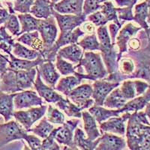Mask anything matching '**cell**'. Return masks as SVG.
Segmentation results:
<instances>
[{
	"instance_id": "cell-9",
	"label": "cell",
	"mask_w": 150,
	"mask_h": 150,
	"mask_svg": "<svg viewBox=\"0 0 150 150\" xmlns=\"http://www.w3.org/2000/svg\"><path fill=\"white\" fill-rule=\"evenodd\" d=\"M52 15L56 19V23L60 29V33L71 32L78 26H80L86 21V16L81 14H60L53 9Z\"/></svg>"
},
{
	"instance_id": "cell-58",
	"label": "cell",
	"mask_w": 150,
	"mask_h": 150,
	"mask_svg": "<svg viewBox=\"0 0 150 150\" xmlns=\"http://www.w3.org/2000/svg\"><path fill=\"white\" fill-rule=\"evenodd\" d=\"M59 1H61V0H51V2H53V5H54V4H56V3H57V2H59Z\"/></svg>"
},
{
	"instance_id": "cell-55",
	"label": "cell",
	"mask_w": 150,
	"mask_h": 150,
	"mask_svg": "<svg viewBox=\"0 0 150 150\" xmlns=\"http://www.w3.org/2000/svg\"><path fill=\"white\" fill-rule=\"evenodd\" d=\"M145 113L146 115L147 118H148L149 121L150 122V102L147 104V105L145 107Z\"/></svg>"
},
{
	"instance_id": "cell-43",
	"label": "cell",
	"mask_w": 150,
	"mask_h": 150,
	"mask_svg": "<svg viewBox=\"0 0 150 150\" xmlns=\"http://www.w3.org/2000/svg\"><path fill=\"white\" fill-rule=\"evenodd\" d=\"M35 0H14L13 8L14 11L20 12L21 14L30 13L31 7L33 6Z\"/></svg>"
},
{
	"instance_id": "cell-22",
	"label": "cell",
	"mask_w": 150,
	"mask_h": 150,
	"mask_svg": "<svg viewBox=\"0 0 150 150\" xmlns=\"http://www.w3.org/2000/svg\"><path fill=\"white\" fill-rule=\"evenodd\" d=\"M150 102V85L145 92L139 96H137L134 98L128 101L122 108H121L122 114L123 112H132L142 110L145 108L148 103Z\"/></svg>"
},
{
	"instance_id": "cell-12",
	"label": "cell",
	"mask_w": 150,
	"mask_h": 150,
	"mask_svg": "<svg viewBox=\"0 0 150 150\" xmlns=\"http://www.w3.org/2000/svg\"><path fill=\"white\" fill-rule=\"evenodd\" d=\"M14 104L16 110H22L43 105L45 103L37 92L28 89L16 92L14 98Z\"/></svg>"
},
{
	"instance_id": "cell-50",
	"label": "cell",
	"mask_w": 150,
	"mask_h": 150,
	"mask_svg": "<svg viewBox=\"0 0 150 150\" xmlns=\"http://www.w3.org/2000/svg\"><path fill=\"white\" fill-rule=\"evenodd\" d=\"M114 1L120 8L126 7L130 9H133L138 0H114Z\"/></svg>"
},
{
	"instance_id": "cell-60",
	"label": "cell",
	"mask_w": 150,
	"mask_h": 150,
	"mask_svg": "<svg viewBox=\"0 0 150 150\" xmlns=\"http://www.w3.org/2000/svg\"><path fill=\"white\" fill-rule=\"evenodd\" d=\"M0 8H3V5H2V2H0Z\"/></svg>"
},
{
	"instance_id": "cell-61",
	"label": "cell",
	"mask_w": 150,
	"mask_h": 150,
	"mask_svg": "<svg viewBox=\"0 0 150 150\" xmlns=\"http://www.w3.org/2000/svg\"><path fill=\"white\" fill-rule=\"evenodd\" d=\"M0 90H1V76H0Z\"/></svg>"
},
{
	"instance_id": "cell-47",
	"label": "cell",
	"mask_w": 150,
	"mask_h": 150,
	"mask_svg": "<svg viewBox=\"0 0 150 150\" xmlns=\"http://www.w3.org/2000/svg\"><path fill=\"white\" fill-rule=\"evenodd\" d=\"M60 146L54 139L53 134L50 133L49 136L44 139L41 143V150H59Z\"/></svg>"
},
{
	"instance_id": "cell-30",
	"label": "cell",
	"mask_w": 150,
	"mask_h": 150,
	"mask_svg": "<svg viewBox=\"0 0 150 150\" xmlns=\"http://www.w3.org/2000/svg\"><path fill=\"white\" fill-rule=\"evenodd\" d=\"M55 104L60 110L63 111L68 117H74L78 119L82 118L83 110L76 105L74 103L71 101L67 97H62Z\"/></svg>"
},
{
	"instance_id": "cell-57",
	"label": "cell",
	"mask_w": 150,
	"mask_h": 150,
	"mask_svg": "<svg viewBox=\"0 0 150 150\" xmlns=\"http://www.w3.org/2000/svg\"><path fill=\"white\" fill-rule=\"evenodd\" d=\"M146 32V35H147V37H148V38L149 39H150V26H149V29H147L146 31H145Z\"/></svg>"
},
{
	"instance_id": "cell-7",
	"label": "cell",
	"mask_w": 150,
	"mask_h": 150,
	"mask_svg": "<svg viewBox=\"0 0 150 150\" xmlns=\"http://www.w3.org/2000/svg\"><path fill=\"white\" fill-rule=\"evenodd\" d=\"M47 110V106L43 104L29 108L27 110L14 111L13 117L15 118L16 121L18 122L28 131V130L33 127V125L45 116Z\"/></svg>"
},
{
	"instance_id": "cell-16",
	"label": "cell",
	"mask_w": 150,
	"mask_h": 150,
	"mask_svg": "<svg viewBox=\"0 0 150 150\" xmlns=\"http://www.w3.org/2000/svg\"><path fill=\"white\" fill-rule=\"evenodd\" d=\"M149 86V84L143 80H128L124 81L119 88L123 97L128 101L144 93Z\"/></svg>"
},
{
	"instance_id": "cell-62",
	"label": "cell",
	"mask_w": 150,
	"mask_h": 150,
	"mask_svg": "<svg viewBox=\"0 0 150 150\" xmlns=\"http://www.w3.org/2000/svg\"><path fill=\"white\" fill-rule=\"evenodd\" d=\"M0 121H2V118H0Z\"/></svg>"
},
{
	"instance_id": "cell-44",
	"label": "cell",
	"mask_w": 150,
	"mask_h": 150,
	"mask_svg": "<svg viewBox=\"0 0 150 150\" xmlns=\"http://www.w3.org/2000/svg\"><path fill=\"white\" fill-rule=\"evenodd\" d=\"M101 9V3L98 0H84L83 5V14L86 16Z\"/></svg>"
},
{
	"instance_id": "cell-27",
	"label": "cell",
	"mask_w": 150,
	"mask_h": 150,
	"mask_svg": "<svg viewBox=\"0 0 150 150\" xmlns=\"http://www.w3.org/2000/svg\"><path fill=\"white\" fill-rule=\"evenodd\" d=\"M17 42L23 45H27L32 49L37 50L41 53L44 50V44L42 39L40 37V34L38 31H33L30 33H25L18 36L17 39Z\"/></svg>"
},
{
	"instance_id": "cell-56",
	"label": "cell",
	"mask_w": 150,
	"mask_h": 150,
	"mask_svg": "<svg viewBox=\"0 0 150 150\" xmlns=\"http://www.w3.org/2000/svg\"><path fill=\"white\" fill-rule=\"evenodd\" d=\"M145 2H146L147 5H148L149 16H148V19H147V23H148L149 26H150V0H145Z\"/></svg>"
},
{
	"instance_id": "cell-59",
	"label": "cell",
	"mask_w": 150,
	"mask_h": 150,
	"mask_svg": "<svg viewBox=\"0 0 150 150\" xmlns=\"http://www.w3.org/2000/svg\"><path fill=\"white\" fill-rule=\"evenodd\" d=\"M99 1V2H100V3H103V2H106V1H110V0H98Z\"/></svg>"
},
{
	"instance_id": "cell-13",
	"label": "cell",
	"mask_w": 150,
	"mask_h": 150,
	"mask_svg": "<svg viewBox=\"0 0 150 150\" xmlns=\"http://www.w3.org/2000/svg\"><path fill=\"white\" fill-rule=\"evenodd\" d=\"M90 80V79L86 74L76 72L75 74L65 76L58 80L54 89L58 91L60 93L63 94L65 97H67L68 94L74 88L82 83L83 80Z\"/></svg>"
},
{
	"instance_id": "cell-1",
	"label": "cell",
	"mask_w": 150,
	"mask_h": 150,
	"mask_svg": "<svg viewBox=\"0 0 150 150\" xmlns=\"http://www.w3.org/2000/svg\"><path fill=\"white\" fill-rule=\"evenodd\" d=\"M125 135L129 149H150V122L144 111L131 113L127 123Z\"/></svg>"
},
{
	"instance_id": "cell-24",
	"label": "cell",
	"mask_w": 150,
	"mask_h": 150,
	"mask_svg": "<svg viewBox=\"0 0 150 150\" xmlns=\"http://www.w3.org/2000/svg\"><path fill=\"white\" fill-rule=\"evenodd\" d=\"M83 53V50L77 44H71L60 48L58 50L57 55L76 65L81 60Z\"/></svg>"
},
{
	"instance_id": "cell-3",
	"label": "cell",
	"mask_w": 150,
	"mask_h": 150,
	"mask_svg": "<svg viewBox=\"0 0 150 150\" xmlns=\"http://www.w3.org/2000/svg\"><path fill=\"white\" fill-rule=\"evenodd\" d=\"M76 66L82 67L86 74L92 81L105 78L109 74L101 54L92 51L84 52L82 59Z\"/></svg>"
},
{
	"instance_id": "cell-34",
	"label": "cell",
	"mask_w": 150,
	"mask_h": 150,
	"mask_svg": "<svg viewBox=\"0 0 150 150\" xmlns=\"http://www.w3.org/2000/svg\"><path fill=\"white\" fill-rule=\"evenodd\" d=\"M11 53L19 59L34 60L41 55V53L33 49H29L20 42H15Z\"/></svg>"
},
{
	"instance_id": "cell-35",
	"label": "cell",
	"mask_w": 150,
	"mask_h": 150,
	"mask_svg": "<svg viewBox=\"0 0 150 150\" xmlns=\"http://www.w3.org/2000/svg\"><path fill=\"white\" fill-rule=\"evenodd\" d=\"M54 126L47 120V117H43L37 125L34 128H31L28 130L27 132H32L36 136L39 137L40 138L45 139L49 136Z\"/></svg>"
},
{
	"instance_id": "cell-42",
	"label": "cell",
	"mask_w": 150,
	"mask_h": 150,
	"mask_svg": "<svg viewBox=\"0 0 150 150\" xmlns=\"http://www.w3.org/2000/svg\"><path fill=\"white\" fill-rule=\"evenodd\" d=\"M5 29H8L13 36L18 37L21 30V26L20 25V21L18 17L15 14H11L8 21L4 23Z\"/></svg>"
},
{
	"instance_id": "cell-2",
	"label": "cell",
	"mask_w": 150,
	"mask_h": 150,
	"mask_svg": "<svg viewBox=\"0 0 150 150\" xmlns=\"http://www.w3.org/2000/svg\"><path fill=\"white\" fill-rule=\"evenodd\" d=\"M97 35L100 43L99 51H101V56L108 74H110L117 72L119 69V53L114 47L116 44H112L111 41L108 27L106 26H99L97 29Z\"/></svg>"
},
{
	"instance_id": "cell-6",
	"label": "cell",
	"mask_w": 150,
	"mask_h": 150,
	"mask_svg": "<svg viewBox=\"0 0 150 150\" xmlns=\"http://www.w3.org/2000/svg\"><path fill=\"white\" fill-rule=\"evenodd\" d=\"M37 31L44 44V50L41 53H44L53 46L58 37V28L54 17L52 15L47 19H41Z\"/></svg>"
},
{
	"instance_id": "cell-17",
	"label": "cell",
	"mask_w": 150,
	"mask_h": 150,
	"mask_svg": "<svg viewBox=\"0 0 150 150\" xmlns=\"http://www.w3.org/2000/svg\"><path fill=\"white\" fill-rule=\"evenodd\" d=\"M34 88L37 93L38 94V96L42 98L43 99H45V101H47V103L56 104L57 101H59L60 99L63 97L58 92H56L53 88L49 86L44 83L39 72L38 71L36 79L34 83Z\"/></svg>"
},
{
	"instance_id": "cell-45",
	"label": "cell",
	"mask_w": 150,
	"mask_h": 150,
	"mask_svg": "<svg viewBox=\"0 0 150 150\" xmlns=\"http://www.w3.org/2000/svg\"><path fill=\"white\" fill-rule=\"evenodd\" d=\"M86 20L89 22L92 23L95 26H98V27L101 26H105L108 23L101 11H97L86 16Z\"/></svg>"
},
{
	"instance_id": "cell-33",
	"label": "cell",
	"mask_w": 150,
	"mask_h": 150,
	"mask_svg": "<svg viewBox=\"0 0 150 150\" xmlns=\"http://www.w3.org/2000/svg\"><path fill=\"white\" fill-rule=\"evenodd\" d=\"M149 16L148 5L146 2H143L134 5V14L133 21L139 24L140 27L146 31L149 29L147 19Z\"/></svg>"
},
{
	"instance_id": "cell-28",
	"label": "cell",
	"mask_w": 150,
	"mask_h": 150,
	"mask_svg": "<svg viewBox=\"0 0 150 150\" xmlns=\"http://www.w3.org/2000/svg\"><path fill=\"white\" fill-rule=\"evenodd\" d=\"M89 112L94 116L98 124H101V122L108 120L110 117L120 116L122 114L120 109L109 110L103 108L102 106H98L95 104L89 108Z\"/></svg>"
},
{
	"instance_id": "cell-31",
	"label": "cell",
	"mask_w": 150,
	"mask_h": 150,
	"mask_svg": "<svg viewBox=\"0 0 150 150\" xmlns=\"http://www.w3.org/2000/svg\"><path fill=\"white\" fill-rule=\"evenodd\" d=\"M128 102L122 95L119 86L115 88L110 93L106 98L104 101V105L106 108L108 109H121Z\"/></svg>"
},
{
	"instance_id": "cell-53",
	"label": "cell",
	"mask_w": 150,
	"mask_h": 150,
	"mask_svg": "<svg viewBox=\"0 0 150 150\" xmlns=\"http://www.w3.org/2000/svg\"><path fill=\"white\" fill-rule=\"evenodd\" d=\"M10 12L5 8H0V25L5 23L10 17Z\"/></svg>"
},
{
	"instance_id": "cell-5",
	"label": "cell",
	"mask_w": 150,
	"mask_h": 150,
	"mask_svg": "<svg viewBox=\"0 0 150 150\" xmlns=\"http://www.w3.org/2000/svg\"><path fill=\"white\" fill-rule=\"evenodd\" d=\"M27 133V131L17 121L0 123V147L13 141L24 140Z\"/></svg>"
},
{
	"instance_id": "cell-4",
	"label": "cell",
	"mask_w": 150,
	"mask_h": 150,
	"mask_svg": "<svg viewBox=\"0 0 150 150\" xmlns=\"http://www.w3.org/2000/svg\"><path fill=\"white\" fill-rule=\"evenodd\" d=\"M80 122V119L68 120L62 124V126L53 128L51 133L56 141L59 144L68 147L69 149H78L74 143V136L75 129Z\"/></svg>"
},
{
	"instance_id": "cell-20",
	"label": "cell",
	"mask_w": 150,
	"mask_h": 150,
	"mask_svg": "<svg viewBox=\"0 0 150 150\" xmlns=\"http://www.w3.org/2000/svg\"><path fill=\"white\" fill-rule=\"evenodd\" d=\"M10 56V60H9L8 67V68L12 69V70H29L33 68H36L37 66H39L41 64L45 62L46 60L44 59L41 54L40 55L38 58L34 60H28L23 59H19L11 53L8 55Z\"/></svg>"
},
{
	"instance_id": "cell-51",
	"label": "cell",
	"mask_w": 150,
	"mask_h": 150,
	"mask_svg": "<svg viewBox=\"0 0 150 150\" xmlns=\"http://www.w3.org/2000/svg\"><path fill=\"white\" fill-rule=\"evenodd\" d=\"M9 60L10 59L7 56H4L0 53V74H2L8 70Z\"/></svg>"
},
{
	"instance_id": "cell-48",
	"label": "cell",
	"mask_w": 150,
	"mask_h": 150,
	"mask_svg": "<svg viewBox=\"0 0 150 150\" xmlns=\"http://www.w3.org/2000/svg\"><path fill=\"white\" fill-rule=\"evenodd\" d=\"M24 140L28 143L29 148L32 150H41V143L42 140H40L39 137L36 135H32L26 134Z\"/></svg>"
},
{
	"instance_id": "cell-32",
	"label": "cell",
	"mask_w": 150,
	"mask_h": 150,
	"mask_svg": "<svg viewBox=\"0 0 150 150\" xmlns=\"http://www.w3.org/2000/svg\"><path fill=\"white\" fill-rule=\"evenodd\" d=\"M17 17L21 26L20 35L25 33H30L38 30L41 19L36 18L30 13L17 14Z\"/></svg>"
},
{
	"instance_id": "cell-21",
	"label": "cell",
	"mask_w": 150,
	"mask_h": 150,
	"mask_svg": "<svg viewBox=\"0 0 150 150\" xmlns=\"http://www.w3.org/2000/svg\"><path fill=\"white\" fill-rule=\"evenodd\" d=\"M84 0H61L53 5V9L60 14H81Z\"/></svg>"
},
{
	"instance_id": "cell-14",
	"label": "cell",
	"mask_w": 150,
	"mask_h": 150,
	"mask_svg": "<svg viewBox=\"0 0 150 150\" xmlns=\"http://www.w3.org/2000/svg\"><path fill=\"white\" fill-rule=\"evenodd\" d=\"M141 29V27L134 26L131 23H128L122 29H120V32L119 33V35H117L116 38V45H117L118 48H119V53H118L119 62H120V59L122 57L123 53H126L128 51V41L134 36L136 35L137 33Z\"/></svg>"
},
{
	"instance_id": "cell-38",
	"label": "cell",
	"mask_w": 150,
	"mask_h": 150,
	"mask_svg": "<svg viewBox=\"0 0 150 150\" xmlns=\"http://www.w3.org/2000/svg\"><path fill=\"white\" fill-rule=\"evenodd\" d=\"M14 43H15L14 39L7 33L5 26H1L0 27V50L9 55L12 52Z\"/></svg>"
},
{
	"instance_id": "cell-40",
	"label": "cell",
	"mask_w": 150,
	"mask_h": 150,
	"mask_svg": "<svg viewBox=\"0 0 150 150\" xmlns=\"http://www.w3.org/2000/svg\"><path fill=\"white\" fill-rule=\"evenodd\" d=\"M135 70V65L132 59L128 58L120 59L119 62V69L118 71L122 75L123 80L129 79L131 75Z\"/></svg>"
},
{
	"instance_id": "cell-15",
	"label": "cell",
	"mask_w": 150,
	"mask_h": 150,
	"mask_svg": "<svg viewBox=\"0 0 150 150\" xmlns=\"http://www.w3.org/2000/svg\"><path fill=\"white\" fill-rule=\"evenodd\" d=\"M127 147V142L123 136L104 132L98 138L96 150H123Z\"/></svg>"
},
{
	"instance_id": "cell-26",
	"label": "cell",
	"mask_w": 150,
	"mask_h": 150,
	"mask_svg": "<svg viewBox=\"0 0 150 150\" xmlns=\"http://www.w3.org/2000/svg\"><path fill=\"white\" fill-rule=\"evenodd\" d=\"M83 127L87 138L90 140H96L101 136V133L97 126V122L89 111H82Z\"/></svg>"
},
{
	"instance_id": "cell-63",
	"label": "cell",
	"mask_w": 150,
	"mask_h": 150,
	"mask_svg": "<svg viewBox=\"0 0 150 150\" xmlns=\"http://www.w3.org/2000/svg\"><path fill=\"white\" fill-rule=\"evenodd\" d=\"M149 81H150V79H149Z\"/></svg>"
},
{
	"instance_id": "cell-49",
	"label": "cell",
	"mask_w": 150,
	"mask_h": 150,
	"mask_svg": "<svg viewBox=\"0 0 150 150\" xmlns=\"http://www.w3.org/2000/svg\"><path fill=\"white\" fill-rule=\"evenodd\" d=\"M122 28V26L117 25L115 23H112L109 25V32H110V36L111 41L112 44H116V38L117 36L119 31Z\"/></svg>"
},
{
	"instance_id": "cell-37",
	"label": "cell",
	"mask_w": 150,
	"mask_h": 150,
	"mask_svg": "<svg viewBox=\"0 0 150 150\" xmlns=\"http://www.w3.org/2000/svg\"><path fill=\"white\" fill-rule=\"evenodd\" d=\"M77 45L86 51H96L100 50V43L95 33L84 37L81 41L77 42Z\"/></svg>"
},
{
	"instance_id": "cell-41",
	"label": "cell",
	"mask_w": 150,
	"mask_h": 150,
	"mask_svg": "<svg viewBox=\"0 0 150 150\" xmlns=\"http://www.w3.org/2000/svg\"><path fill=\"white\" fill-rule=\"evenodd\" d=\"M47 120L53 124L62 125L65 122V116L59 110L49 105L47 110Z\"/></svg>"
},
{
	"instance_id": "cell-39",
	"label": "cell",
	"mask_w": 150,
	"mask_h": 150,
	"mask_svg": "<svg viewBox=\"0 0 150 150\" xmlns=\"http://www.w3.org/2000/svg\"><path fill=\"white\" fill-rule=\"evenodd\" d=\"M56 68L58 70L59 73L63 76L75 74L76 70L72 63L67 62L65 59L61 57L59 55H56Z\"/></svg>"
},
{
	"instance_id": "cell-29",
	"label": "cell",
	"mask_w": 150,
	"mask_h": 150,
	"mask_svg": "<svg viewBox=\"0 0 150 150\" xmlns=\"http://www.w3.org/2000/svg\"><path fill=\"white\" fill-rule=\"evenodd\" d=\"M74 143L77 149L83 150L96 149L98 143V138L96 140H90L86 137L85 133L82 129L77 128L75 129L74 136Z\"/></svg>"
},
{
	"instance_id": "cell-25",
	"label": "cell",
	"mask_w": 150,
	"mask_h": 150,
	"mask_svg": "<svg viewBox=\"0 0 150 150\" xmlns=\"http://www.w3.org/2000/svg\"><path fill=\"white\" fill-rule=\"evenodd\" d=\"M53 3L51 0H35L30 14L38 19H47L52 16Z\"/></svg>"
},
{
	"instance_id": "cell-18",
	"label": "cell",
	"mask_w": 150,
	"mask_h": 150,
	"mask_svg": "<svg viewBox=\"0 0 150 150\" xmlns=\"http://www.w3.org/2000/svg\"><path fill=\"white\" fill-rule=\"evenodd\" d=\"M36 69L39 72L43 81H45L47 85L54 89L60 78V74L57 71L53 62L45 61L39 66L36 67Z\"/></svg>"
},
{
	"instance_id": "cell-36",
	"label": "cell",
	"mask_w": 150,
	"mask_h": 150,
	"mask_svg": "<svg viewBox=\"0 0 150 150\" xmlns=\"http://www.w3.org/2000/svg\"><path fill=\"white\" fill-rule=\"evenodd\" d=\"M100 11L104 14L108 22L115 23L117 25L122 26V24L120 23V21H119V18H118L116 8H115L112 2H110V1H106V2L101 3Z\"/></svg>"
},
{
	"instance_id": "cell-19",
	"label": "cell",
	"mask_w": 150,
	"mask_h": 150,
	"mask_svg": "<svg viewBox=\"0 0 150 150\" xmlns=\"http://www.w3.org/2000/svg\"><path fill=\"white\" fill-rule=\"evenodd\" d=\"M15 71V70H14ZM37 75V69L15 71V80L19 92L34 88V83Z\"/></svg>"
},
{
	"instance_id": "cell-8",
	"label": "cell",
	"mask_w": 150,
	"mask_h": 150,
	"mask_svg": "<svg viewBox=\"0 0 150 150\" xmlns=\"http://www.w3.org/2000/svg\"><path fill=\"white\" fill-rule=\"evenodd\" d=\"M92 92L93 89L90 84H80L68 94L67 98L84 110L94 105Z\"/></svg>"
},
{
	"instance_id": "cell-52",
	"label": "cell",
	"mask_w": 150,
	"mask_h": 150,
	"mask_svg": "<svg viewBox=\"0 0 150 150\" xmlns=\"http://www.w3.org/2000/svg\"><path fill=\"white\" fill-rule=\"evenodd\" d=\"M128 45L129 46V48L132 51H137L141 46V42L138 38H132L128 43Z\"/></svg>"
},
{
	"instance_id": "cell-11",
	"label": "cell",
	"mask_w": 150,
	"mask_h": 150,
	"mask_svg": "<svg viewBox=\"0 0 150 150\" xmlns=\"http://www.w3.org/2000/svg\"><path fill=\"white\" fill-rule=\"evenodd\" d=\"M120 83L110 81L108 80H96L92 84V99L94 104L98 106L104 105V101L108 96L115 88L120 86Z\"/></svg>"
},
{
	"instance_id": "cell-23",
	"label": "cell",
	"mask_w": 150,
	"mask_h": 150,
	"mask_svg": "<svg viewBox=\"0 0 150 150\" xmlns=\"http://www.w3.org/2000/svg\"><path fill=\"white\" fill-rule=\"evenodd\" d=\"M16 93H7L0 90V115L5 122L11 120L14 113V98Z\"/></svg>"
},
{
	"instance_id": "cell-54",
	"label": "cell",
	"mask_w": 150,
	"mask_h": 150,
	"mask_svg": "<svg viewBox=\"0 0 150 150\" xmlns=\"http://www.w3.org/2000/svg\"><path fill=\"white\" fill-rule=\"evenodd\" d=\"M83 31L84 33H95V25L92 23L85 22L83 23Z\"/></svg>"
},
{
	"instance_id": "cell-46",
	"label": "cell",
	"mask_w": 150,
	"mask_h": 150,
	"mask_svg": "<svg viewBox=\"0 0 150 150\" xmlns=\"http://www.w3.org/2000/svg\"><path fill=\"white\" fill-rule=\"evenodd\" d=\"M118 14V18L122 24L124 23L126 21H133L134 14L132 12V9H130L126 7L116 8Z\"/></svg>"
},
{
	"instance_id": "cell-10",
	"label": "cell",
	"mask_w": 150,
	"mask_h": 150,
	"mask_svg": "<svg viewBox=\"0 0 150 150\" xmlns=\"http://www.w3.org/2000/svg\"><path fill=\"white\" fill-rule=\"evenodd\" d=\"M131 112H123L122 116H113L108 120L99 124L102 132L114 134L124 136L126 132V122H128Z\"/></svg>"
}]
</instances>
